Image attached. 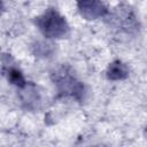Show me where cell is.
I'll list each match as a JSON object with an SVG mask.
<instances>
[{
    "label": "cell",
    "mask_w": 147,
    "mask_h": 147,
    "mask_svg": "<svg viewBox=\"0 0 147 147\" xmlns=\"http://www.w3.org/2000/svg\"><path fill=\"white\" fill-rule=\"evenodd\" d=\"M36 23L42 34L49 38L63 37L68 31V25L64 17L52 8H49L41 16H39Z\"/></svg>",
    "instance_id": "cell-1"
},
{
    "label": "cell",
    "mask_w": 147,
    "mask_h": 147,
    "mask_svg": "<svg viewBox=\"0 0 147 147\" xmlns=\"http://www.w3.org/2000/svg\"><path fill=\"white\" fill-rule=\"evenodd\" d=\"M61 75L57 76V85L61 92L63 93H69L72 95H77L78 93L83 92V86L79 84V82H76L75 78H72L71 76L67 75V72L62 71L60 72Z\"/></svg>",
    "instance_id": "cell-2"
},
{
    "label": "cell",
    "mask_w": 147,
    "mask_h": 147,
    "mask_svg": "<svg viewBox=\"0 0 147 147\" xmlns=\"http://www.w3.org/2000/svg\"><path fill=\"white\" fill-rule=\"evenodd\" d=\"M79 8L82 14L88 18H95L106 11L102 3L99 2H80Z\"/></svg>",
    "instance_id": "cell-3"
},
{
    "label": "cell",
    "mask_w": 147,
    "mask_h": 147,
    "mask_svg": "<svg viewBox=\"0 0 147 147\" xmlns=\"http://www.w3.org/2000/svg\"><path fill=\"white\" fill-rule=\"evenodd\" d=\"M126 68L121 62H115L109 67L108 70V77L111 79H119L126 76Z\"/></svg>",
    "instance_id": "cell-4"
},
{
    "label": "cell",
    "mask_w": 147,
    "mask_h": 147,
    "mask_svg": "<svg viewBox=\"0 0 147 147\" xmlns=\"http://www.w3.org/2000/svg\"><path fill=\"white\" fill-rule=\"evenodd\" d=\"M2 9H3V6H2V3L0 2V13H1V10H2Z\"/></svg>",
    "instance_id": "cell-5"
}]
</instances>
